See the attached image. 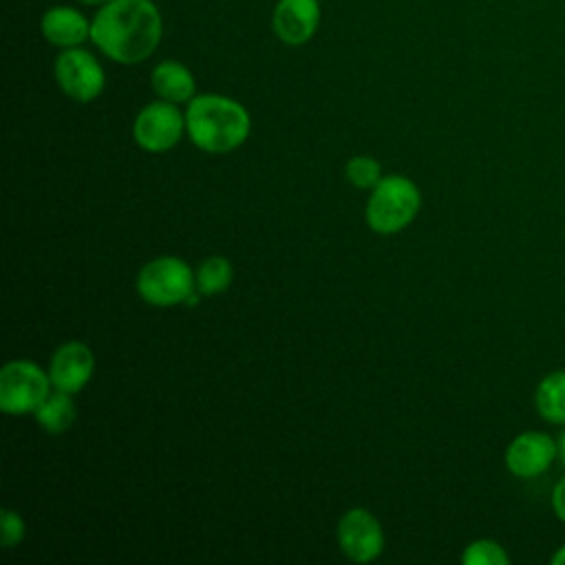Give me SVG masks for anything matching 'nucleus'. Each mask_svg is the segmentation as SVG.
<instances>
[{
    "mask_svg": "<svg viewBox=\"0 0 565 565\" xmlns=\"http://www.w3.org/2000/svg\"><path fill=\"white\" fill-rule=\"evenodd\" d=\"M161 13L150 0H110L90 22V40L115 62L137 64L161 40Z\"/></svg>",
    "mask_w": 565,
    "mask_h": 565,
    "instance_id": "nucleus-1",
    "label": "nucleus"
},
{
    "mask_svg": "<svg viewBox=\"0 0 565 565\" xmlns=\"http://www.w3.org/2000/svg\"><path fill=\"white\" fill-rule=\"evenodd\" d=\"M185 130L205 152H230L249 135L247 110L223 95H196L185 110Z\"/></svg>",
    "mask_w": 565,
    "mask_h": 565,
    "instance_id": "nucleus-2",
    "label": "nucleus"
},
{
    "mask_svg": "<svg viewBox=\"0 0 565 565\" xmlns=\"http://www.w3.org/2000/svg\"><path fill=\"white\" fill-rule=\"evenodd\" d=\"M419 203V190L411 179L402 174L382 177L366 203V223L377 234H395L415 218Z\"/></svg>",
    "mask_w": 565,
    "mask_h": 565,
    "instance_id": "nucleus-3",
    "label": "nucleus"
},
{
    "mask_svg": "<svg viewBox=\"0 0 565 565\" xmlns=\"http://www.w3.org/2000/svg\"><path fill=\"white\" fill-rule=\"evenodd\" d=\"M196 278L190 265L177 256H161L146 263L137 276L139 296L157 307L179 305L183 300L196 302Z\"/></svg>",
    "mask_w": 565,
    "mask_h": 565,
    "instance_id": "nucleus-4",
    "label": "nucleus"
},
{
    "mask_svg": "<svg viewBox=\"0 0 565 565\" xmlns=\"http://www.w3.org/2000/svg\"><path fill=\"white\" fill-rule=\"evenodd\" d=\"M51 377L29 360H13L0 371V408L9 415L35 413L44 402Z\"/></svg>",
    "mask_w": 565,
    "mask_h": 565,
    "instance_id": "nucleus-5",
    "label": "nucleus"
},
{
    "mask_svg": "<svg viewBox=\"0 0 565 565\" xmlns=\"http://www.w3.org/2000/svg\"><path fill=\"white\" fill-rule=\"evenodd\" d=\"M55 79L75 102H93L104 90V68L84 49H64L55 60Z\"/></svg>",
    "mask_w": 565,
    "mask_h": 565,
    "instance_id": "nucleus-6",
    "label": "nucleus"
},
{
    "mask_svg": "<svg viewBox=\"0 0 565 565\" xmlns=\"http://www.w3.org/2000/svg\"><path fill=\"white\" fill-rule=\"evenodd\" d=\"M185 117L172 102H152L139 110L132 124L135 141L148 152L170 150L183 135Z\"/></svg>",
    "mask_w": 565,
    "mask_h": 565,
    "instance_id": "nucleus-7",
    "label": "nucleus"
},
{
    "mask_svg": "<svg viewBox=\"0 0 565 565\" xmlns=\"http://www.w3.org/2000/svg\"><path fill=\"white\" fill-rule=\"evenodd\" d=\"M505 468L519 479H534L558 459V444L545 430L519 433L505 448Z\"/></svg>",
    "mask_w": 565,
    "mask_h": 565,
    "instance_id": "nucleus-8",
    "label": "nucleus"
},
{
    "mask_svg": "<svg viewBox=\"0 0 565 565\" xmlns=\"http://www.w3.org/2000/svg\"><path fill=\"white\" fill-rule=\"evenodd\" d=\"M338 543L351 561L369 563L380 556L384 534L377 519L369 510L353 508L338 523Z\"/></svg>",
    "mask_w": 565,
    "mask_h": 565,
    "instance_id": "nucleus-9",
    "label": "nucleus"
},
{
    "mask_svg": "<svg viewBox=\"0 0 565 565\" xmlns=\"http://www.w3.org/2000/svg\"><path fill=\"white\" fill-rule=\"evenodd\" d=\"M274 33L291 46L305 44L318 29L320 2L318 0H278L274 9Z\"/></svg>",
    "mask_w": 565,
    "mask_h": 565,
    "instance_id": "nucleus-10",
    "label": "nucleus"
},
{
    "mask_svg": "<svg viewBox=\"0 0 565 565\" xmlns=\"http://www.w3.org/2000/svg\"><path fill=\"white\" fill-rule=\"evenodd\" d=\"M93 366H95V360L86 344L66 342L53 353L49 377L55 388L66 393H77L90 380Z\"/></svg>",
    "mask_w": 565,
    "mask_h": 565,
    "instance_id": "nucleus-11",
    "label": "nucleus"
},
{
    "mask_svg": "<svg viewBox=\"0 0 565 565\" xmlns=\"http://www.w3.org/2000/svg\"><path fill=\"white\" fill-rule=\"evenodd\" d=\"M42 35L53 46L73 49L90 38V22L71 7H51L42 15Z\"/></svg>",
    "mask_w": 565,
    "mask_h": 565,
    "instance_id": "nucleus-12",
    "label": "nucleus"
},
{
    "mask_svg": "<svg viewBox=\"0 0 565 565\" xmlns=\"http://www.w3.org/2000/svg\"><path fill=\"white\" fill-rule=\"evenodd\" d=\"M150 79H152L154 93L166 102L181 104V102H190L194 95L192 73L174 60H166V62L157 64Z\"/></svg>",
    "mask_w": 565,
    "mask_h": 565,
    "instance_id": "nucleus-13",
    "label": "nucleus"
},
{
    "mask_svg": "<svg viewBox=\"0 0 565 565\" xmlns=\"http://www.w3.org/2000/svg\"><path fill=\"white\" fill-rule=\"evenodd\" d=\"M534 408L550 424H565V369L550 371L534 388Z\"/></svg>",
    "mask_w": 565,
    "mask_h": 565,
    "instance_id": "nucleus-14",
    "label": "nucleus"
},
{
    "mask_svg": "<svg viewBox=\"0 0 565 565\" xmlns=\"http://www.w3.org/2000/svg\"><path fill=\"white\" fill-rule=\"evenodd\" d=\"M35 419L51 435L68 430L75 422V404L71 399V393L60 388L55 393H49L44 402L35 408Z\"/></svg>",
    "mask_w": 565,
    "mask_h": 565,
    "instance_id": "nucleus-15",
    "label": "nucleus"
},
{
    "mask_svg": "<svg viewBox=\"0 0 565 565\" xmlns=\"http://www.w3.org/2000/svg\"><path fill=\"white\" fill-rule=\"evenodd\" d=\"M230 282H232V265L223 256H210L196 269V289L205 296L225 291Z\"/></svg>",
    "mask_w": 565,
    "mask_h": 565,
    "instance_id": "nucleus-16",
    "label": "nucleus"
},
{
    "mask_svg": "<svg viewBox=\"0 0 565 565\" xmlns=\"http://www.w3.org/2000/svg\"><path fill=\"white\" fill-rule=\"evenodd\" d=\"M463 565H508L510 556L505 547L492 539H477L466 545L461 554Z\"/></svg>",
    "mask_w": 565,
    "mask_h": 565,
    "instance_id": "nucleus-17",
    "label": "nucleus"
},
{
    "mask_svg": "<svg viewBox=\"0 0 565 565\" xmlns=\"http://www.w3.org/2000/svg\"><path fill=\"white\" fill-rule=\"evenodd\" d=\"M347 179L355 185V188H375L382 179V170L380 163L373 157H353L347 163Z\"/></svg>",
    "mask_w": 565,
    "mask_h": 565,
    "instance_id": "nucleus-18",
    "label": "nucleus"
},
{
    "mask_svg": "<svg viewBox=\"0 0 565 565\" xmlns=\"http://www.w3.org/2000/svg\"><path fill=\"white\" fill-rule=\"evenodd\" d=\"M24 539V521L18 512L4 510L2 512V545L13 547Z\"/></svg>",
    "mask_w": 565,
    "mask_h": 565,
    "instance_id": "nucleus-19",
    "label": "nucleus"
},
{
    "mask_svg": "<svg viewBox=\"0 0 565 565\" xmlns=\"http://www.w3.org/2000/svg\"><path fill=\"white\" fill-rule=\"evenodd\" d=\"M550 505H552L554 516H556L561 523H565V475L554 483L552 497H550Z\"/></svg>",
    "mask_w": 565,
    "mask_h": 565,
    "instance_id": "nucleus-20",
    "label": "nucleus"
},
{
    "mask_svg": "<svg viewBox=\"0 0 565 565\" xmlns=\"http://www.w3.org/2000/svg\"><path fill=\"white\" fill-rule=\"evenodd\" d=\"M550 563L552 565H565V543L550 556Z\"/></svg>",
    "mask_w": 565,
    "mask_h": 565,
    "instance_id": "nucleus-21",
    "label": "nucleus"
},
{
    "mask_svg": "<svg viewBox=\"0 0 565 565\" xmlns=\"http://www.w3.org/2000/svg\"><path fill=\"white\" fill-rule=\"evenodd\" d=\"M556 444H558V459H561L563 466H565V430L561 433V437L556 439Z\"/></svg>",
    "mask_w": 565,
    "mask_h": 565,
    "instance_id": "nucleus-22",
    "label": "nucleus"
},
{
    "mask_svg": "<svg viewBox=\"0 0 565 565\" xmlns=\"http://www.w3.org/2000/svg\"><path fill=\"white\" fill-rule=\"evenodd\" d=\"M79 2H84V4H95V7H104V4H108L110 0H79Z\"/></svg>",
    "mask_w": 565,
    "mask_h": 565,
    "instance_id": "nucleus-23",
    "label": "nucleus"
}]
</instances>
